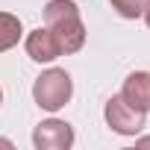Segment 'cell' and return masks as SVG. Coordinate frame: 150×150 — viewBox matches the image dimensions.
I'll list each match as a JSON object with an SVG mask.
<instances>
[{
    "label": "cell",
    "instance_id": "obj_2",
    "mask_svg": "<svg viewBox=\"0 0 150 150\" xmlns=\"http://www.w3.org/2000/svg\"><path fill=\"white\" fill-rule=\"evenodd\" d=\"M71 94H74L71 74L62 71V68H50V71H44L41 77L33 83V97H35V103H38L41 109H47V112L62 109V106L71 100Z\"/></svg>",
    "mask_w": 150,
    "mask_h": 150
},
{
    "label": "cell",
    "instance_id": "obj_10",
    "mask_svg": "<svg viewBox=\"0 0 150 150\" xmlns=\"http://www.w3.org/2000/svg\"><path fill=\"white\" fill-rule=\"evenodd\" d=\"M138 147H150V138H141V141H138Z\"/></svg>",
    "mask_w": 150,
    "mask_h": 150
},
{
    "label": "cell",
    "instance_id": "obj_6",
    "mask_svg": "<svg viewBox=\"0 0 150 150\" xmlns=\"http://www.w3.org/2000/svg\"><path fill=\"white\" fill-rule=\"evenodd\" d=\"M24 47H27V56H30L33 62H53L56 56H62V53H59V44H56V38L50 35L47 27L33 30V33L27 35Z\"/></svg>",
    "mask_w": 150,
    "mask_h": 150
},
{
    "label": "cell",
    "instance_id": "obj_8",
    "mask_svg": "<svg viewBox=\"0 0 150 150\" xmlns=\"http://www.w3.org/2000/svg\"><path fill=\"white\" fill-rule=\"evenodd\" d=\"M109 3L115 6L121 18H141L144 12V0H109Z\"/></svg>",
    "mask_w": 150,
    "mask_h": 150
},
{
    "label": "cell",
    "instance_id": "obj_3",
    "mask_svg": "<svg viewBox=\"0 0 150 150\" xmlns=\"http://www.w3.org/2000/svg\"><path fill=\"white\" fill-rule=\"evenodd\" d=\"M103 115H106V124H109L118 135H135V132H141V129H144V118H147V112H138V109L129 106L121 94H115V97L106 100Z\"/></svg>",
    "mask_w": 150,
    "mask_h": 150
},
{
    "label": "cell",
    "instance_id": "obj_4",
    "mask_svg": "<svg viewBox=\"0 0 150 150\" xmlns=\"http://www.w3.org/2000/svg\"><path fill=\"white\" fill-rule=\"evenodd\" d=\"M33 144L38 150H68L74 144V129H71V124H65L59 118L41 121L33 132Z\"/></svg>",
    "mask_w": 150,
    "mask_h": 150
},
{
    "label": "cell",
    "instance_id": "obj_11",
    "mask_svg": "<svg viewBox=\"0 0 150 150\" xmlns=\"http://www.w3.org/2000/svg\"><path fill=\"white\" fill-rule=\"evenodd\" d=\"M0 147H12V141H6V138H0Z\"/></svg>",
    "mask_w": 150,
    "mask_h": 150
},
{
    "label": "cell",
    "instance_id": "obj_5",
    "mask_svg": "<svg viewBox=\"0 0 150 150\" xmlns=\"http://www.w3.org/2000/svg\"><path fill=\"white\" fill-rule=\"evenodd\" d=\"M121 97L135 106L138 112H150V74L147 71H135L124 80V88H121Z\"/></svg>",
    "mask_w": 150,
    "mask_h": 150
},
{
    "label": "cell",
    "instance_id": "obj_1",
    "mask_svg": "<svg viewBox=\"0 0 150 150\" xmlns=\"http://www.w3.org/2000/svg\"><path fill=\"white\" fill-rule=\"evenodd\" d=\"M44 27L59 44V53H77L86 44V24L80 18L77 3L71 0H47L44 6Z\"/></svg>",
    "mask_w": 150,
    "mask_h": 150
},
{
    "label": "cell",
    "instance_id": "obj_12",
    "mask_svg": "<svg viewBox=\"0 0 150 150\" xmlns=\"http://www.w3.org/2000/svg\"><path fill=\"white\" fill-rule=\"evenodd\" d=\"M0 103H3V91H0Z\"/></svg>",
    "mask_w": 150,
    "mask_h": 150
},
{
    "label": "cell",
    "instance_id": "obj_9",
    "mask_svg": "<svg viewBox=\"0 0 150 150\" xmlns=\"http://www.w3.org/2000/svg\"><path fill=\"white\" fill-rule=\"evenodd\" d=\"M141 18H144L147 27H150V0H144V12H141Z\"/></svg>",
    "mask_w": 150,
    "mask_h": 150
},
{
    "label": "cell",
    "instance_id": "obj_7",
    "mask_svg": "<svg viewBox=\"0 0 150 150\" xmlns=\"http://www.w3.org/2000/svg\"><path fill=\"white\" fill-rule=\"evenodd\" d=\"M18 41H21V21H18V15L0 12V53L12 50Z\"/></svg>",
    "mask_w": 150,
    "mask_h": 150
}]
</instances>
